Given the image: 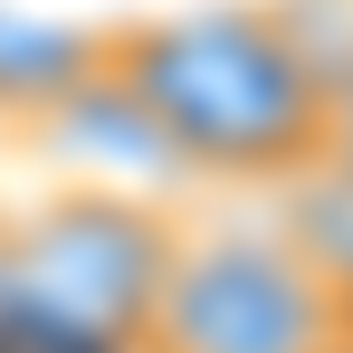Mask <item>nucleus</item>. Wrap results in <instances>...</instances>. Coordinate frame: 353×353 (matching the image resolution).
Segmentation results:
<instances>
[{
  "label": "nucleus",
  "mask_w": 353,
  "mask_h": 353,
  "mask_svg": "<svg viewBox=\"0 0 353 353\" xmlns=\"http://www.w3.org/2000/svg\"><path fill=\"white\" fill-rule=\"evenodd\" d=\"M172 210L115 201V191H67L48 210L0 230V325L29 344H77V353H134V325L163 287L172 258Z\"/></svg>",
  "instance_id": "f03ea898"
},
{
  "label": "nucleus",
  "mask_w": 353,
  "mask_h": 353,
  "mask_svg": "<svg viewBox=\"0 0 353 353\" xmlns=\"http://www.w3.org/2000/svg\"><path fill=\"white\" fill-rule=\"evenodd\" d=\"M105 58V29H67V19H29L0 0V115L39 124L48 105H67Z\"/></svg>",
  "instance_id": "39448f33"
},
{
  "label": "nucleus",
  "mask_w": 353,
  "mask_h": 353,
  "mask_svg": "<svg viewBox=\"0 0 353 353\" xmlns=\"http://www.w3.org/2000/svg\"><path fill=\"white\" fill-rule=\"evenodd\" d=\"M105 96L143 153L210 181H287L325 153V77L296 58L268 0H201L153 19H105Z\"/></svg>",
  "instance_id": "f257e3e1"
},
{
  "label": "nucleus",
  "mask_w": 353,
  "mask_h": 353,
  "mask_svg": "<svg viewBox=\"0 0 353 353\" xmlns=\"http://www.w3.org/2000/svg\"><path fill=\"white\" fill-rule=\"evenodd\" d=\"M325 353H353V315H344V325H334V334H325Z\"/></svg>",
  "instance_id": "0eeeda50"
},
{
  "label": "nucleus",
  "mask_w": 353,
  "mask_h": 353,
  "mask_svg": "<svg viewBox=\"0 0 353 353\" xmlns=\"http://www.w3.org/2000/svg\"><path fill=\"white\" fill-rule=\"evenodd\" d=\"M325 143H334V153H353V77H334V86H325Z\"/></svg>",
  "instance_id": "423d86ee"
},
{
  "label": "nucleus",
  "mask_w": 353,
  "mask_h": 353,
  "mask_svg": "<svg viewBox=\"0 0 353 353\" xmlns=\"http://www.w3.org/2000/svg\"><path fill=\"white\" fill-rule=\"evenodd\" d=\"M325 334L334 305L296 268L277 220H220V230H172L134 353H325Z\"/></svg>",
  "instance_id": "7ed1b4c3"
},
{
  "label": "nucleus",
  "mask_w": 353,
  "mask_h": 353,
  "mask_svg": "<svg viewBox=\"0 0 353 353\" xmlns=\"http://www.w3.org/2000/svg\"><path fill=\"white\" fill-rule=\"evenodd\" d=\"M277 191V239L296 248V268L325 287V305H334V325L353 315V153H315V163H296L287 181H268Z\"/></svg>",
  "instance_id": "20e7f679"
}]
</instances>
